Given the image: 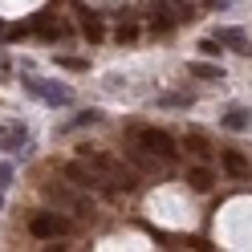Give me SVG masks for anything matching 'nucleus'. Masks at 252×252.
Instances as JSON below:
<instances>
[{
  "label": "nucleus",
  "instance_id": "nucleus-2",
  "mask_svg": "<svg viewBox=\"0 0 252 252\" xmlns=\"http://www.w3.org/2000/svg\"><path fill=\"white\" fill-rule=\"evenodd\" d=\"M134 147H143L147 155H155V159H163V163H175V159H179L175 138H171L167 130H155V126H147V130L134 134Z\"/></svg>",
  "mask_w": 252,
  "mask_h": 252
},
{
  "label": "nucleus",
  "instance_id": "nucleus-15",
  "mask_svg": "<svg viewBox=\"0 0 252 252\" xmlns=\"http://www.w3.org/2000/svg\"><path fill=\"white\" fill-rule=\"evenodd\" d=\"M191 73H195V77H224L216 65H203V61H195V65H191Z\"/></svg>",
  "mask_w": 252,
  "mask_h": 252
},
{
  "label": "nucleus",
  "instance_id": "nucleus-16",
  "mask_svg": "<svg viewBox=\"0 0 252 252\" xmlns=\"http://www.w3.org/2000/svg\"><path fill=\"white\" fill-rule=\"evenodd\" d=\"M199 53L216 57V53H220V41H216V37H203V41H199Z\"/></svg>",
  "mask_w": 252,
  "mask_h": 252
},
{
  "label": "nucleus",
  "instance_id": "nucleus-17",
  "mask_svg": "<svg viewBox=\"0 0 252 252\" xmlns=\"http://www.w3.org/2000/svg\"><path fill=\"white\" fill-rule=\"evenodd\" d=\"M114 37H118V41H134V37H138V29H134V25H118V33H114Z\"/></svg>",
  "mask_w": 252,
  "mask_h": 252
},
{
  "label": "nucleus",
  "instance_id": "nucleus-10",
  "mask_svg": "<svg viewBox=\"0 0 252 252\" xmlns=\"http://www.w3.org/2000/svg\"><path fill=\"white\" fill-rule=\"evenodd\" d=\"M33 29H37L45 41H61V37H65V25L53 21V17H37V21H33Z\"/></svg>",
  "mask_w": 252,
  "mask_h": 252
},
{
  "label": "nucleus",
  "instance_id": "nucleus-13",
  "mask_svg": "<svg viewBox=\"0 0 252 252\" xmlns=\"http://www.w3.org/2000/svg\"><path fill=\"white\" fill-rule=\"evenodd\" d=\"M187 183H191V191H212V171L208 167H191L187 171Z\"/></svg>",
  "mask_w": 252,
  "mask_h": 252
},
{
  "label": "nucleus",
  "instance_id": "nucleus-11",
  "mask_svg": "<svg viewBox=\"0 0 252 252\" xmlns=\"http://www.w3.org/2000/svg\"><path fill=\"white\" fill-rule=\"evenodd\" d=\"M224 126H228V130H248V126H252V114H248L244 106H232L228 114H224Z\"/></svg>",
  "mask_w": 252,
  "mask_h": 252
},
{
  "label": "nucleus",
  "instance_id": "nucleus-3",
  "mask_svg": "<svg viewBox=\"0 0 252 252\" xmlns=\"http://www.w3.org/2000/svg\"><path fill=\"white\" fill-rule=\"evenodd\" d=\"M69 220L65 216H57V212H37L33 216V224H29V232L37 236V240H57V236H69Z\"/></svg>",
  "mask_w": 252,
  "mask_h": 252
},
{
  "label": "nucleus",
  "instance_id": "nucleus-4",
  "mask_svg": "<svg viewBox=\"0 0 252 252\" xmlns=\"http://www.w3.org/2000/svg\"><path fill=\"white\" fill-rule=\"evenodd\" d=\"M65 179H69V183H77L82 191H110L106 179H102V175H98V171H94L86 159H73V163L65 167Z\"/></svg>",
  "mask_w": 252,
  "mask_h": 252
},
{
  "label": "nucleus",
  "instance_id": "nucleus-18",
  "mask_svg": "<svg viewBox=\"0 0 252 252\" xmlns=\"http://www.w3.org/2000/svg\"><path fill=\"white\" fill-rule=\"evenodd\" d=\"M8 183H12V167L4 163V167H0V187H8Z\"/></svg>",
  "mask_w": 252,
  "mask_h": 252
},
{
  "label": "nucleus",
  "instance_id": "nucleus-9",
  "mask_svg": "<svg viewBox=\"0 0 252 252\" xmlns=\"http://www.w3.org/2000/svg\"><path fill=\"white\" fill-rule=\"evenodd\" d=\"M77 21H82V33H86L90 41H102V37H106V29H102V21L94 17L90 8H77Z\"/></svg>",
  "mask_w": 252,
  "mask_h": 252
},
{
  "label": "nucleus",
  "instance_id": "nucleus-1",
  "mask_svg": "<svg viewBox=\"0 0 252 252\" xmlns=\"http://www.w3.org/2000/svg\"><path fill=\"white\" fill-rule=\"evenodd\" d=\"M45 195H49L61 212H69V216H77V220H90V216H94L90 191H82V187L69 183V179H53V183H45Z\"/></svg>",
  "mask_w": 252,
  "mask_h": 252
},
{
  "label": "nucleus",
  "instance_id": "nucleus-19",
  "mask_svg": "<svg viewBox=\"0 0 252 252\" xmlns=\"http://www.w3.org/2000/svg\"><path fill=\"white\" fill-rule=\"evenodd\" d=\"M0 33H4V25H0Z\"/></svg>",
  "mask_w": 252,
  "mask_h": 252
},
{
  "label": "nucleus",
  "instance_id": "nucleus-6",
  "mask_svg": "<svg viewBox=\"0 0 252 252\" xmlns=\"http://www.w3.org/2000/svg\"><path fill=\"white\" fill-rule=\"evenodd\" d=\"M0 147H4V151H29V130H25V126L21 122H8L4 126V130H0Z\"/></svg>",
  "mask_w": 252,
  "mask_h": 252
},
{
  "label": "nucleus",
  "instance_id": "nucleus-5",
  "mask_svg": "<svg viewBox=\"0 0 252 252\" xmlns=\"http://www.w3.org/2000/svg\"><path fill=\"white\" fill-rule=\"evenodd\" d=\"M25 90H29V94H37V98H45L49 106H69V98H73L65 86H45V82H37V77H29Z\"/></svg>",
  "mask_w": 252,
  "mask_h": 252
},
{
  "label": "nucleus",
  "instance_id": "nucleus-7",
  "mask_svg": "<svg viewBox=\"0 0 252 252\" xmlns=\"http://www.w3.org/2000/svg\"><path fill=\"white\" fill-rule=\"evenodd\" d=\"M220 163H224V171H228L232 179H248V171H252L240 151H224V155H220Z\"/></svg>",
  "mask_w": 252,
  "mask_h": 252
},
{
  "label": "nucleus",
  "instance_id": "nucleus-14",
  "mask_svg": "<svg viewBox=\"0 0 252 252\" xmlns=\"http://www.w3.org/2000/svg\"><path fill=\"white\" fill-rule=\"evenodd\" d=\"M183 147H187V151H191V155H195V159H208V155H212V147H208V143H203V138H199V134H187V143H183Z\"/></svg>",
  "mask_w": 252,
  "mask_h": 252
},
{
  "label": "nucleus",
  "instance_id": "nucleus-12",
  "mask_svg": "<svg viewBox=\"0 0 252 252\" xmlns=\"http://www.w3.org/2000/svg\"><path fill=\"white\" fill-rule=\"evenodd\" d=\"M216 41H220V45H232L236 53H248V41H244V33H240V29H220V33H216Z\"/></svg>",
  "mask_w": 252,
  "mask_h": 252
},
{
  "label": "nucleus",
  "instance_id": "nucleus-8",
  "mask_svg": "<svg viewBox=\"0 0 252 252\" xmlns=\"http://www.w3.org/2000/svg\"><path fill=\"white\" fill-rule=\"evenodd\" d=\"M179 21V12H175V4H171V0H163V4H155V12H151V25L159 29V33H167L171 25Z\"/></svg>",
  "mask_w": 252,
  "mask_h": 252
}]
</instances>
